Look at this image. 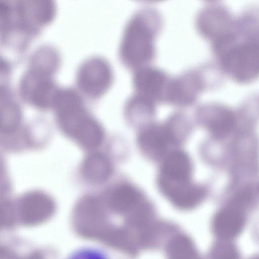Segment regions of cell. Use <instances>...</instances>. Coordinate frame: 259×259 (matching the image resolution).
Returning a JSON list of instances; mask_svg holds the SVG:
<instances>
[{
  "label": "cell",
  "mask_w": 259,
  "mask_h": 259,
  "mask_svg": "<svg viewBox=\"0 0 259 259\" xmlns=\"http://www.w3.org/2000/svg\"><path fill=\"white\" fill-rule=\"evenodd\" d=\"M163 26L160 13L151 7L136 11L127 21L121 38L119 57L134 70L149 65L156 56L155 40Z\"/></svg>",
  "instance_id": "cell-1"
},
{
  "label": "cell",
  "mask_w": 259,
  "mask_h": 259,
  "mask_svg": "<svg viewBox=\"0 0 259 259\" xmlns=\"http://www.w3.org/2000/svg\"><path fill=\"white\" fill-rule=\"evenodd\" d=\"M64 94L55 100L60 127L82 146L88 148L97 146L103 137L101 127L85 113L75 95L71 92Z\"/></svg>",
  "instance_id": "cell-2"
},
{
  "label": "cell",
  "mask_w": 259,
  "mask_h": 259,
  "mask_svg": "<svg viewBox=\"0 0 259 259\" xmlns=\"http://www.w3.org/2000/svg\"><path fill=\"white\" fill-rule=\"evenodd\" d=\"M218 68L211 64H204L171 77L163 103L180 107L194 104L204 90L217 84L218 71L221 70H217Z\"/></svg>",
  "instance_id": "cell-3"
},
{
  "label": "cell",
  "mask_w": 259,
  "mask_h": 259,
  "mask_svg": "<svg viewBox=\"0 0 259 259\" xmlns=\"http://www.w3.org/2000/svg\"><path fill=\"white\" fill-rule=\"evenodd\" d=\"M223 73L240 83L259 77V41L238 40L216 57Z\"/></svg>",
  "instance_id": "cell-4"
},
{
  "label": "cell",
  "mask_w": 259,
  "mask_h": 259,
  "mask_svg": "<svg viewBox=\"0 0 259 259\" xmlns=\"http://www.w3.org/2000/svg\"><path fill=\"white\" fill-rule=\"evenodd\" d=\"M195 25L200 34L211 45L237 37L236 20L224 5L210 2L198 12Z\"/></svg>",
  "instance_id": "cell-5"
},
{
  "label": "cell",
  "mask_w": 259,
  "mask_h": 259,
  "mask_svg": "<svg viewBox=\"0 0 259 259\" xmlns=\"http://www.w3.org/2000/svg\"><path fill=\"white\" fill-rule=\"evenodd\" d=\"M171 77L161 69L147 65L134 70L133 83L135 93L155 103L164 102Z\"/></svg>",
  "instance_id": "cell-6"
},
{
  "label": "cell",
  "mask_w": 259,
  "mask_h": 259,
  "mask_svg": "<svg viewBox=\"0 0 259 259\" xmlns=\"http://www.w3.org/2000/svg\"><path fill=\"white\" fill-rule=\"evenodd\" d=\"M161 190L177 207L184 209L192 208L204 198L205 190L191 181H172L159 177Z\"/></svg>",
  "instance_id": "cell-7"
},
{
  "label": "cell",
  "mask_w": 259,
  "mask_h": 259,
  "mask_svg": "<svg viewBox=\"0 0 259 259\" xmlns=\"http://www.w3.org/2000/svg\"><path fill=\"white\" fill-rule=\"evenodd\" d=\"M174 141V135L168 127L156 124L144 128L138 140L141 150L146 156L153 159L164 156Z\"/></svg>",
  "instance_id": "cell-8"
},
{
  "label": "cell",
  "mask_w": 259,
  "mask_h": 259,
  "mask_svg": "<svg viewBox=\"0 0 259 259\" xmlns=\"http://www.w3.org/2000/svg\"><path fill=\"white\" fill-rule=\"evenodd\" d=\"M197 114L211 134L218 138L227 135L235 123L234 113L222 105L210 104L202 106L198 109Z\"/></svg>",
  "instance_id": "cell-9"
},
{
  "label": "cell",
  "mask_w": 259,
  "mask_h": 259,
  "mask_svg": "<svg viewBox=\"0 0 259 259\" xmlns=\"http://www.w3.org/2000/svg\"><path fill=\"white\" fill-rule=\"evenodd\" d=\"M244 223L245 217L240 208L232 204L217 213L212 228L215 235L222 240L229 241L240 233Z\"/></svg>",
  "instance_id": "cell-10"
},
{
  "label": "cell",
  "mask_w": 259,
  "mask_h": 259,
  "mask_svg": "<svg viewBox=\"0 0 259 259\" xmlns=\"http://www.w3.org/2000/svg\"><path fill=\"white\" fill-rule=\"evenodd\" d=\"M192 168L188 155L184 151L174 150L165 156L159 177L172 181H190Z\"/></svg>",
  "instance_id": "cell-11"
},
{
  "label": "cell",
  "mask_w": 259,
  "mask_h": 259,
  "mask_svg": "<svg viewBox=\"0 0 259 259\" xmlns=\"http://www.w3.org/2000/svg\"><path fill=\"white\" fill-rule=\"evenodd\" d=\"M111 170L110 163L104 155L94 153L88 156L82 166V174L89 181L100 183L106 181Z\"/></svg>",
  "instance_id": "cell-12"
},
{
  "label": "cell",
  "mask_w": 259,
  "mask_h": 259,
  "mask_svg": "<svg viewBox=\"0 0 259 259\" xmlns=\"http://www.w3.org/2000/svg\"><path fill=\"white\" fill-rule=\"evenodd\" d=\"M110 199L112 206L125 215L143 201L139 192L126 184L116 188L112 192Z\"/></svg>",
  "instance_id": "cell-13"
},
{
  "label": "cell",
  "mask_w": 259,
  "mask_h": 259,
  "mask_svg": "<svg viewBox=\"0 0 259 259\" xmlns=\"http://www.w3.org/2000/svg\"><path fill=\"white\" fill-rule=\"evenodd\" d=\"M155 104L152 100L134 93L126 103V116L128 119L134 121L150 119L155 114Z\"/></svg>",
  "instance_id": "cell-14"
},
{
  "label": "cell",
  "mask_w": 259,
  "mask_h": 259,
  "mask_svg": "<svg viewBox=\"0 0 259 259\" xmlns=\"http://www.w3.org/2000/svg\"><path fill=\"white\" fill-rule=\"evenodd\" d=\"M236 29L245 39L259 41V7L243 12L236 20Z\"/></svg>",
  "instance_id": "cell-15"
},
{
  "label": "cell",
  "mask_w": 259,
  "mask_h": 259,
  "mask_svg": "<svg viewBox=\"0 0 259 259\" xmlns=\"http://www.w3.org/2000/svg\"><path fill=\"white\" fill-rule=\"evenodd\" d=\"M168 259H200L194 244L184 236L174 238L168 247Z\"/></svg>",
  "instance_id": "cell-16"
},
{
  "label": "cell",
  "mask_w": 259,
  "mask_h": 259,
  "mask_svg": "<svg viewBox=\"0 0 259 259\" xmlns=\"http://www.w3.org/2000/svg\"><path fill=\"white\" fill-rule=\"evenodd\" d=\"M20 120L19 112L15 105L5 102L1 108L0 126L5 132L13 131Z\"/></svg>",
  "instance_id": "cell-17"
},
{
  "label": "cell",
  "mask_w": 259,
  "mask_h": 259,
  "mask_svg": "<svg viewBox=\"0 0 259 259\" xmlns=\"http://www.w3.org/2000/svg\"><path fill=\"white\" fill-rule=\"evenodd\" d=\"M212 259H239L236 248L228 241L222 240L217 243L212 250Z\"/></svg>",
  "instance_id": "cell-18"
},
{
  "label": "cell",
  "mask_w": 259,
  "mask_h": 259,
  "mask_svg": "<svg viewBox=\"0 0 259 259\" xmlns=\"http://www.w3.org/2000/svg\"><path fill=\"white\" fill-rule=\"evenodd\" d=\"M66 259H106L102 252L95 248L83 247L76 250Z\"/></svg>",
  "instance_id": "cell-19"
},
{
  "label": "cell",
  "mask_w": 259,
  "mask_h": 259,
  "mask_svg": "<svg viewBox=\"0 0 259 259\" xmlns=\"http://www.w3.org/2000/svg\"><path fill=\"white\" fill-rule=\"evenodd\" d=\"M251 259H259V256H255L254 257L252 258Z\"/></svg>",
  "instance_id": "cell-20"
}]
</instances>
